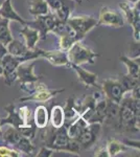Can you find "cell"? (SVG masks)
Here are the masks:
<instances>
[{
    "instance_id": "4dcf8cb0",
    "label": "cell",
    "mask_w": 140,
    "mask_h": 157,
    "mask_svg": "<svg viewBox=\"0 0 140 157\" xmlns=\"http://www.w3.org/2000/svg\"><path fill=\"white\" fill-rule=\"evenodd\" d=\"M118 81L120 82L121 86H123V90L127 92H130L135 86L137 85H140L139 84V78H133L132 75H128V73H126V75H120L118 78Z\"/></svg>"
},
{
    "instance_id": "836d02e7",
    "label": "cell",
    "mask_w": 140,
    "mask_h": 157,
    "mask_svg": "<svg viewBox=\"0 0 140 157\" xmlns=\"http://www.w3.org/2000/svg\"><path fill=\"white\" fill-rule=\"evenodd\" d=\"M94 156L97 157H108V153H107L106 147H101V148L97 149L94 153Z\"/></svg>"
},
{
    "instance_id": "7c38bea8",
    "label": "cell",
    "mask_w": 140,
    "mask_h": 157,
    "mask_svg": "<svg viewBox=\"0 0 140 157\" xmlns=\"http://www.w3.org/2000/svg\"><path fill=\"white\" fill-rule=\"evenodd\" d=\"M65 89H49L46 85L41 84L38 82L37 88L32 93H30V95L25 98H20V102H37V103H44L49 101L50 98L55 97L57 94L62 93Z\"/></svg>"
},
{
    "instance_id": "ac0fdd59",
    "label": "cell",
    "mask_w": 140,
    "mask_h": 157,
    "mask_svg": "<svg viewBox=\"0 0 140 157\" xmlns=\"http://www.w3.org/2000/svg\"><path fill=\"white\" fill-rule=\"evenodd\" d=\"M0 16L6 19H9V21H16L22 25L27 24L26 20H24L14 10V7L12 6V0H4L2 2V4L0 6Z\"/></svg>"
},
{
    "instance_id": "ab89813d",
    "label": "cell",
    "mask_w": 140,
    "mask_h": 157,
    "mask_svg": "<svg viewBox=\"0 0 140 157\" xmlns=\"http://www.w3.org/2000/svg\"><path fill=\"white\" fill-rule=\"evenodd\" d=\"M4 1V0H0V6H1V4H2V2H3Z\"/></svg>"
},
{
    "instance_id": "83f0119b",
    "label": "cell",
    "mask_w": 140,
    "mask_h": 157,
    "mask_svg": "<svg viewBox=\"0 0 140 157\" xmlns=\"http://www.w3.org/2000/svg\"><path fill=\"white\" fill-rule=\"evenodd\" d=\"M22 134L17 130L16 128H14L13 126L9 125L6 130L2 131L1 138L6 141V144H9L12 147H15L18 144V141L21 139Z\"/></svg>"
},
{
    "instance_id": "d590c367",
    "label": "cell",
    "mask_w": 140,
    "mask_h": 157,
    "mask_svg": "<svg viewBox=\"0 0 140 157\" xmlns=\"http://www.w3.org/2000/svg\"><path fill=\"white\" fill-rule=\"evenodd\" d=\"M3 73V68H2V64H1V58H0V75H2Z\"/></svg>"
},
{
    "instance_id": "e575fe53",
    "label": "cell",
    "mask_w": 140,
    "mask_h": 157,
    "mask_svg": "<svg viewBox=\"0 0 140 157\" xmlns=\"http://www.w3.org/2000/svg\"><path fill=\"white\" fill-rule=\"evenodd\" d=\"M7 54V49H6V46L4 44H2L0 42V58H2L4 55Z\"/></svg>"
},
{
    "instance_id": "8fae6325",
    "label": "cell",
    "mask_w": 140,
    "mask_h": 157,
    "mask_svg": "<svg viewBox=\"0 0 140 157\" xmlns=\"http://www.w3.org/2000/svg\"><path fill=\"white\" fill-rule=\"evenodd\" d=\"M100 129H101V124L99 123L88 124L75 140L78 143L81 148L83 149L91 148V147H93L96 144L99 132H100Z\"/></svg>"
},
{
    "instance_id": "7a4b0ae2",
    "label": "cell",
    "mask_w": 140,
    "mask_h": 157,
    "mask_svg": "<svg viewBox=\"0 0 140 157\" xmlns=\"http://www.w3.org/2000/svg\"><path fill=\"white\" fill-rule=\"evenodd\" d=\"M139 100L132 97L123 98L119 103V125L120 131L139 132Z\"/></svg>"
},
{
    "instance_id": "ba28073f",
    "label": "cell",
    "mask_w": 140,
    "mask_h": 157,
    "mask_svg": "<svg viewBox=\"0 0 140 157\" xmlns=\"http://www.w3.org/2000/svg\"><path fill=\"white\" fill-rule=\"evenodd\" d=\"M57 21L58 19L55 16V14L49 12L46 15L36 16V19L34 21H27V25L38 30L40 35V40H45L47 35L52 32Z\"/></svg>"
},
{
    "instance_id": "44dd1931",
    "label": "cell",
    "mask_w": 140,
    "mask_h": 157,
    "mask_svg": "<svg viewBox=\"0 0 140 157\" xmlns=\"http://www.w3.org/2000/svg\"><path fill=\"white\" fill-rule=\"evenodd\" d=\"M119 60L127 66V69H128V75H132L133 78H139L140 77V59L139 57H135V58H131V57H127L124 55H121L119 57Z\"/></svg>"
},
{
    "instance_id": "e0dca14e",
    "label": "cell",
    "mask_w": 140,
    "mask_h": 157,
    "mask_svg": "<svg viewBox=\"0 0 140 157\" xmlns=\"http://www.w3.org/2000/svg\"><path fill=\"white\" fill-rule=\"evenodd\" d=\"M69 67L72 68L76 72L78 81L85 85L86 87H96L97 86V75L96 73L85 70L84 68L81 67V65H75L72 64V63L69 64Z\"/></svg>"
},
{
    "instance_id": "5b68a950",
    "label": "cell",
    "mask_w": 140,
    "mask_h": 157,
    "mask_svg": "<svg viewBox=\"0 0 140 157\" xmlns=\"http://www.w3.org/2000/svg\"><path fill=\"white\" fill-rule=\"evenodd\" d=\"M67 57L69 63L75 65H83L87 63L94 64L95 59L99 57V55L82 44L81 41H78L67 50Z\"/></svg>"
},
{
    "instance_id": "f546056e",
    "label": "cell",
    "mask_w": 140,
    "mask_h": 157,
    "mask_svg": "<svg viewBox=\"0 0 140 157\" xmlns=\"http://www.w3.org/2000/svg\"><path fill=\"white\" fill-rule=\"evenodd\" d=\"M13 40V35L9 29V20L0 16V42L6 46Z\"/></svg>"
},
{
    "instance_id": "9a60e30c",
    "label": "cell",
    "mask_w": 140,
    "mask_h": 157,
    "mask_svg": "<svg viewBox=\"0 0 140 157\" xmlns=\"http://www.w3.org/2000/svg\"><path fill=\"white\" fill-rule=\"evenodd\" d=\"M41 58L46 59L53 66H68L69 67V60L67 57V52L65 50H41Z\"/></svg>"
},
{
    "instance_id": "d6986e66",
    "label": "cell",
    "mask_w": 140,
    "mask_h": 157,
    "mask_svg": "<svg viewBox=\"0 0 140 157\" xmlns=\"http://www.w3.org/2000/svg\"><path fill=\"white\" fill-rule=\"evenodd\" d=\"M20 35L23 37L25 43L24 44L27 46V48L34 49L37 47V43L40 40V35L37 29L29 25H23V29H20Z\"/></svg>"
},
{
    "instance_id": "74e56055",
    "label": "cell",
    "mask_w": 140,
    "mask_h": 157,
    "mask_svg": "<svg viewBox=\"0 0 140 157\" xmlns=\"http://www.w3.org/2000/svg\"><path fill=\"white\" fill-rule=\"evenodd\" d=\"M72 1L76 2V3H82V1H83V0H72Z\"/></svg>"
},
{
    "instance_id": "cb8c5ba5",
    "label": "cell",
    "mask_w": 140,
    "mask_h": 157,
    "mask_svg": "<svg viewBox=\"0 0 140 157\" xmlns=\"http://www.w3.org/2000/svg\"><path fill=\"white\" fill-rule=\"evenodd\" d=\"M74 101L75 100L73 98H69L67 101H66L65 107L63 108V110H64V116H65V124L64 125L66 126V127H67L68 125H70L73 121L76 120V118L80 116L78 110H76V108H75Z\"/></svg>"
},
{
    "instance_id": "d4e9b609",
    "label": "cell",
    "mask_w": 140,
    "mask_h": 157,
    "mask_svg": "<svg viewBox=\"0 0 140 157\" xmlns=\"http://www.w3.org/2000/svg\"><path fill=\"white\" fill-rule=\"evenodd\" d=\"M106 107H107V98H103V100L96 101V105L94 108V113L91 116L89 124L91 123H99L103 124L105 121L106 116Z\"/></svg>"
},
{
    "instance_id": "4fadbf2b",
    "label": "cell",
    "mask_w": 140,
    "mask_h": 157,
    "mask_svg": "<svg viewBox=\"0 0 140 157\" xmlns=\"http://www.w3.org/2000/svg\"><path fill=\"white\" fill-rule=\"evenodd\" d=\"M101 90L105 93L106 98L117 104L120 103V101L123 100V98L126 94V91L123 90V86H121L120 82L117 78H107V80L103 81Z\"/></svg>"
},
{
    "instance_id": "52a82bcc",
    "label": "cell",
    "mask_w": 140,
    "mask_h": 157,
    "mask_svg": "<svg viewBox=\"0 0 140 157\" xmlns=\"http://www.w3.org/2000/svg\"><path fill=\"white\" fill-rule=\"evenodd\" d=\"M121 12L123 13L128 23L133 29V36L134 40L139 42L140 39V9L139 2L134 3L133 6H130L128 2H120L119 3Z\"/></svg>"
},
{
    "instance_id": "4316f807",
    "label": "cell",
    "mask_w": 140,
    "mask_h": 157,
    "mask_svg": "<svg viewBox=\"0 0 140 157\" xmlns=\"http://www.w3.org/2000/svg\"><path fill=\"white\" fill-rule=\"evenodd\" d=\"M87 125H88L87 121L84 120L83 117L78 116L76 120H74L70 125H68L67 127H66L67 128V133H68V135H69V137L72 139H76L78 136L80 135L81 132L85 129V127Z\"/></svg>"
},
{
    "instance_id": "8992f818",
    "label": "cell",
    "mask_w": 140,
    "mask_h": 157,
    "mask_svg": "<svg viewBox=\"0 0 140 157\" xmlns=\"http://www.w3.org/2000/svg\"><path fill=\"white\" fill-rule=\"evenodd\" d=\"M67 22L74 30L75 37L78 41L84 39L90 30H92L94 27L97 26V19L91 16H86V15L69 17L67 19Z\"/></svg>"
},
{
    "instance_id": "8d00e7d4",
    "label": "cell",
    "mask_w": 140,
    "mask_h": 157,
    "mask_svg": "<svg viewBox=\"0 0 140 157\" xmlns=\"http://www.w3.org/2000/svg\"><path fill=\"white\" fill-rule=\"evenodd\" d=\"M128 2H130V3H136V2H139V0H128Z\"/></svg>"
},
{
    "instance_id": "7402d4cb",
    "label": "cell",
    "mask_w": 140,
    "mask_h": 157,
    "mask_svg": "<svg viewBox=\"0 0 140 157\" xmlns=\"http://www.w3.org/2000/svg\"><path fill=\"white\" fill-rule=\"evenodd\" d=\"M16 150L20 153H23L26 156H35L37 154V147L32 144V139H29L26 136H22L21 139L18 141V144L14 147Z\"/></svg>"
},
{
    "instance_id": "3957f363",
    "label": "cell",
    "mask_w": 140,
    "mask_h": 157,
    "mask_svg": "<svg viewBox=\"0 0 140 157\" xmlns=\"http://www.w3.org/2000/svg\"><path fill=\"white\" fill-rule=\"evenodd\" d=\"M4 110L7 112V116L6 118L0 120V126L11 125L16 128L22 135L26 136L29 139H34L37 134V127L34 123L27 124L22 116L20 115L19 111H16V107L14 104H9L4 107Z\"/></svg>"
},
{
    "instance_id": "5bb4252c",
    "label": "cell",
    "mask_w": 140,
    "mask_h": 157,
    "mask_svg": "<svg viewBox=\"0 0 140 157\" xmlns=\"http://www.w3.org/2000/svg\"><path fill=\"white\" fill-rule=\"evenodd\" d=\"M48 4L49 10L55 14L58 20L67 21L70 17L72 10L74 9V1L72 0H45Z\"/></svg>"
},
{
    "instance_id": "1f68e13d",
    "label": "cell",
    "mask_w": 140,
    "mask_h": 157,
    "mask_svg": "<svg viewBox=\"0 0 140 157\" xmlns=\"http://www.w3.org/2000/svg\"><path fill=\"white\" fill-rule=\"evenodd\" d=\"M22 154L15 148H9L7 146H0V157H20Z\"/></svg>"
},
{
    "instance_id": "603a6c76",
    "label": "cell",
    "mask_w": 140,
    "mask_h": 157,
    "mask_svg": "<svg viewBox=\"0 0 140 157\" xmlns=\"http://www.w3.org/2000/svg\"><path fill=\"white\" fill-rule=\"evenodd\" d=\"M65 124V116L64 110L62 106L55 105L49 112V125L55 128H60L64 126Z\"/></svg>"
},
{
    "instance_id": "484cf974",
    "label": "cell",
    "mask_w": 140,
    "mask_h": 157,
    "mask_svg": "<svg viewBox=\"0 0 140 157\" xmlns=\"http://www.w3.org/2000/svg\"><path fill=\"white\" fill-rule=\"evenodd\" d=\"M105 147H106L107 153H108V156H110V157L118 155V154L123 153V152H124L128 149L126 144L121 143L120 140H118V139H116V138L108 139Z\"/></svg>"
},
{
    "instance_id": "ffe728a7",
    "label": "cell",
    "mask_w": 140,
    "mask_h": 157,
    "mask_svg": "<svg viewBox=\"0 0 140 157\" xmlns=\"http://www.w3.org/2000/svg\"><path fill=\"white\" fill-rule=\"evenodd\" d=\"M32 121L38 129H44L49 124V112L45 106H37V108L35 109Z\"/></svg>"
},
{
    "instance_id": "9c48e42d",
    "label": "cell",
    "mask_w": 140,
    "mask_h": 157,
    "mask_svg": "<svg viewBox=\"0 0 140 157\" xmlns=\"http://www.w3.org/2000/svg\"><path fill=\"white\" fill-rule=\"evenodd\" d=\"M24 61L20 57H14V56L6 54L1 58V64L3 68L4 83L7 86H12L13 83L17 80V67L19 64L23 63Z\"/></svg>"
},
{
    "instance_id": "6da1fadb",
    "label": "cell",
    "mask_w": 140,
    "mask_h": 157,
    "mask_svg": "<svg viewBox=\"0 0 140 157\" xmlns=\"http://www.w3.org/2000/svg\"><path fill=\"white\" fill-rule=\"evenodd\" d=\"M44 129L45 132L42 133V138L45 147L52 149L53 151L80 154V145L75 139L69 137L65 125L60 128H55L48 124Z\"/></svg>"
},
{
    "instance_id": "d6a6232c",
    "label": "cell",
    "mask_w": 140,
    "mask_h": 157,
    "mask_svg": "<svg viewBox=\"0 0 140 157\" xmlns=\"http://www.w3.org/2000/svg\"><path fill=\"white\" fill-rule=\"evenodd\" d=\"M52 153H53L52 149L43 146L42 148L39 150V152H37L36 155L39 156V157H50V156H52Z\"/></svg>"
},
{
    "instance_id": "2e32d148",
    "label": "cell",
    "mask_w": 140,
    "mask_h": 157,
    "mask_svg": "<svg viewBox=\"0 0 140 157\" xmlns=\"http://www.w3.org/2000/svg\"><path fill=\"white\" fill-rule=\"evenodd\" d=\"M104 123L111 126L115 130H120V125H119V104L114 103L107 98L106 116Z\"/></svg>"
},
{
    "instance_id": "f35d334b",
    "label": "cell",
    "mask_w": 140,
    "mask_h": 157,
    "mask_svg": "<svg viewBox=\"0 0 140 157\" xmlns=\"http://www.w3.org/2000/svg\"><path fill=\"white\" fill-rule=\"evenodd\" d=\"M2 135V130H1V126H0V137H1Z\"/></svg>"
},
{
    "instance_id": "f1b7e54d",
    "label": "cell",
    "mask_w": 140,
    "mask_h": 157,
    "mask_svg": "<svg viewBox=\"0 0 140 157\" xmlns=\"http://www.w3.org/2000/svg\"><path fill=\"white\" fill-rule=\"evenodd\" d=\"M28 10L30 14L34 16L46 15L50 12L47 2L45 0H30Z\"/></svg>"
},
{
    "instance_id": "277c9868",
    "label": "cell",
    "mask_w": 140,
    "mask_h": 157,
    "mask_svg": "<svg viewBox=\"0 0 140 157\" xmlns=\"http://www.w3.org/2000/svg\"><path fill=\"white\" fill-rule=\"evenodd\" d=\"M36 62H23L17 67V80H19L21 89L26 93H32L37 88L38 82L41 80V75H37L34 71Z\"/></svg>"
},
{
    "instance_id": "30bf717a",
    "label": "cell",
    "mask_w": 140,
    "mask_h": 157,
    "mask_svg": "<svg viewBox=\"0 0 140 157\" xmlns=\"http://www.w3.org/2000/svg\"><path fill=\"white\" fill-rule=\"evenodd\" d=\"M105 25V26L119 29L124 25L123 16L119 12L112 10L108 6H103L99 11V16L97 19V26Z\"/></svg>"
}]
</instances>
